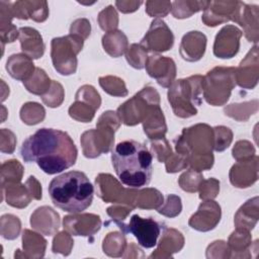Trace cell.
I'll return each mask as SVG.
<instances>
[{"instance_id": "obj_1", "label": "cell", "mask_w": 259, "mask_h": 259, "mask_svg": "<svg viewBox=\"0 0 259 259\" xmlns=\"http://www.w3.org/2000/svg\"><path fill=\"white\" fill-rule=\"evenodd\" d=\"M20 154L24 162H35L45 173L57 174L76 163L78 151L67 133L42 127L22 143Z\"/></svg>"}, {"instance_id": "obj_2", "label": "cell", "mask_w": 259, "mask_h": 259, "mask_svg": "<svg viewBox=\"0 0 259 259\" xmlns=\"http://www.w3.org/2000/svg\"><path fill=\"white\" fill-rule=\"evenodd\" d=\"M111 162L120 182L130 188H141L150 183L153 157L146 145L133 140L120 142L112 150Z\"/></svg>"}, {"instance_id": "obj_3", "label": "cell", "mask_w": 259, "mask_h": 259, "mask_svg": "<svg viewBox=\"0 0 259 259\" xmlns=\"http://www.w3.org/2000/svg\"><path fill=\"white\" fill-rule=\"evenodd\" d=\"M94 187L85 173L69 171L52 179L49 194L52 202L64 211L79 213L93 200Z\"/></svg>"}, {"instance_id": "obj_4", "label": "cell", "mask_w": 259, "mask_h": 259, "mask_svg": "<svg viewBox=\"0 0 259 259\" xmlns=\"http://www.w3.org/2000/svg\"><path fill=\"white\" fill-rule=\"evenodd\" d=\"M202 76L195 75L187 79L174 81L168 90V100L176 116L187 118L197 113L195 105H200Z\"/></svg>"}, {"instance_id": "obj_5", "label": "cell", "mask_w": 259, "mask_h": 259, "mask_svg": "<svg viewBox=\"0 0 259 259\" xmlns=\"http://www.w3.org/2000/svg\"><path fill=\"white\" fill-rule=\"evenodd\" d=\"M113 111L103 112L97 122V130L85 132L81 137L84 156L96 158L107 153L114 142V132L119 127V118Z\"/></svg>"}, {"instance_id": "obj_6", "label": "cell", "mask_w": 259, "mask_h": 259, "mask_svg": "<svg viewBox=\"0 0 259 259\" xmlns=\"http://www.w3.org/2000/svg\"><path fill=\"white\" fill-rule=\"evenodd\" d=\"M236 86V68L215 67L202 77L201 90L205 101L213 106L224 105Z\"/></svg>"}, {"instance_id": "obj_7", "label": "cell", "mask_w": 259, "mask_h": 259, "mask_svg": "<svg viewBox=\"0 0 259 259\" xmlns=\"http://www.w3.org/2000/svg\"><path fill=\"white\" fill-rule=\"evenodd\" d=\"M84 39L74 33L52 40V61L54 68L61 75H71L77 69V54L83 48Z\"/></svg>"}, {"instance_id": "obj_8", "label": "cell", "mask_w": 259, "mask_h": 259, "mask_svg": "<svg viewBox=\"0 0 259 259\" xmlns=\"http://www.w3.org/2000/svg\"><path fill=\"white\" fill-rule=\"evenodd\" d=\"M160 104L159 94L153 87H145L117 108V116L125 125L143 122L149 112Z\"/></svg>"}, {"instance_id": "obj_9", "label": "cell", "mask_w": 259, "mask_h": 259, "mask_svg": "<svg viewBox=\"0 0 259 259\" xmlns=\"http://www.w3.org/2000/svg\"><path fill=\"white\" fill-rule=\"evenodd\" d=\"M121 230L122 234H133L138 241V244L146 249L155 247L158 244V238L161 235L162 226L152 218H141L138 214L132 215L130 222L115 223Z\"/></svg>"}, {"instance_id": "obj_10", "label": "cell", "mask_w": 259, "mask_h": 259, "mask_svg": "<svg viewBox=\"0 0 259 259\" xmlns=\"http://www.w3.org/2000/svg\"><path fill=\"white\" fill-rule=\"evenodd\" d=\"M174 44V35L168 25L160 18L152 21L148 32L142 38L140 45L151 52L162 53L170 50Z\"/></svg>"}, {"instance_id": "obj_11", "label": "cell", "mask_w": 259, "mask_h": 259, "mask_svg": "<svg viewBox=\"0 0 259 259\" xmlns=\"http://www.w3.org/2000/svg\"><path fill=\"white\" fill-rule=\"evenodd\" d=\"M146 70L157 83L164 88L170 87L176 77V66L172 59L160 55H152L147 58Z\"/></svg>"}, {"instance_id": "obj_12", "label": "cell", "mask_w": 259, "mask_h": 259, "mask_svg": "<svg viewBox=\"0 0 259 259\" xmlns=\"http://www.w3.org/2000/svg\"><path fill=\"white\" fill-rule=\"evenodd\" d=\"M239 8V1H209L201 19L207 26H215L229 20L236 22Z\"/></svg>"}, {"instance_id": "obj_13", "label": "cell", "mask_w": 259, "mask_h": 259, "mask_svg": "<svg viewBox=\"0 0 259 259\" xmlns=\"http://www.w3.org/2000/svg\"><path fill=\"white\" fill-rule=\"evenodd\" d=\"M242 31L235 25L224 26L215 36L213 54L221 59H231L236 56L240 49Z\"/></svg>"}, {"instance_id": "obj_14", "label": "cell", "mask_w": 259, "mask_h": 259, "mask_svg": "<svg viewBox=\"0 0 259 259\" xmlns=\"http://www.w3.org/2000/svg\"><path fill=\"white\" fill-rule=\"evenodd\" d=\"M221 220V207L212 200L202 202L197 211L190 218L189 226L200 232H207L215 228Z\"/></svg>"}, {"instance_id": "obj_15", "label": "cell", "mask_w": 259, "mask_h": 259, "mask_svg": "<svg viewBox=\"0 0 259 259\" xmlns=\"http://www.w3.org/2000/svg\"><path fill=\"white\" fill-rule=\"evenodd\" d=\"M257 46L253 47L246 58L236 68V83L242 88L253 89L258 82Z\"/></svg>"}, {"instance_id": "obj_16", "label": "cell", "mask_w": 259, "mask_h": 259, "mask_svg": "<svg viewBox=\"0 0 259 259\" xmlns=\"http://www.w3.org/2000/svg\"><path fill=\"white\" fill-rule=\"evenodd\" d=\"M258 157L253 156L250 159L244 161H238L234 165L230 172V180L233 185L239 187L240 182L241 188H246L252 185L258 178Z\"/></svg>"}, {"instance_id": "obj_17", "label": "cell", "mask_w": 259, "mask_h": 259, "mask_svg": "<svg viewBox=\"0 0 259 259\" xmlns=\"http://www.w3.org/2000/svg\"><path fill=\"white\" fill-rule=\"evenodd\" d=\"M206 36L197 30H192L183 35L179 53L183 60L196 62L200 60L205 52Z\"/></svg>"}, {"instance_id": "obj_18", "label": "cell", "mask_w": 259, "mask_h": 259, "mask_svg": "<svg viewBox=\"0 0 259 259\" xmlns=\"http://www.w3.org/2000/svg\"><path fill=\"white\" fill-rule=\"evenodd\" d=\"M11 11L14 17L19 19L31 18L42 22L48 18L49 9L46 1H16L11 2Z\"/></svg>"}, {"instance_id": "obj_19", "label": "cell", "mask_w": 259, "mask_h": 259, "mask_svg": "<svg viewBox=\"0 0 259 259\" xmlns=\"http://www.w3.org/2000/svg\"><path fill=\"white\" fill-rule=\"evenodd\" d=\"M96 192L105 202H120V198L125 199L126 190L119 182L109 174H99L95 180Z\"/></svg>"}, {"instance_id": "obj_20", "label": "cell", "mask_w": 259, "mask_h": 259, "mask_svg": "<svg viewBox=\"0 0 259 259\" xmlns=\"http://www.w3.org/2000/svg\"><path fill=\"white\" fill-rule=\"evenodd\" d=\"M20 47L24 55L31 59H39L45 53V44L40 33L31 27L19 28Z\"/></svg>"}, {"instance_id": "obj_21", "label": "cell", "mask_w": 259, "mask_h": 259, "mask_svg": "<svg viewBox=\"0 0 259 259\" xmlns=\"http://www.w3.org/2000/svg\"><path fill=\"white\" fill-rule=\"evenodd\" d=\"M236 22L245 29V36L249 41L258 40V7L240 2Z\"/></svg>"}, {"instance_id": "obj_22", "label": "cell", "mask_w": 259, "mask_h": 259, "mask_svg": "<svg viewBox=\"0 0 259 259\" xmlns=\"http://www.w3.org/2000/svg\"><path fill=\"white\" fill-rule=\"evenodd\" d=\"M6 70L12 78L21 80L22 82L28 80L29 76L33 75V71H35L31 58L23 54L10 56L6 63Z\"/></svg>"}, {"instance_id": "obj_23", "label": "cell", "mask_w": 259, "mask_h": 259, "mask_svg": "<svg viewBox=\"0 0 259 259\" xmlns=\"http://www.w3.org/2000/svg\"><path fill=\"white\" fill-rule=\"evenodd\" d=\"M144 132L151 140H160L165 138L167 126L165 117L160 105L155 106L143 121Z\"/></svg>"}, {"instance_id": "obj_24", "label": "cell", "mask_w": 259, "mask_h": 259, "mask_svg": "<svg viewBox=\"0 0 259 259\" xmlns=\"http://www.w3.org/2000/svg\"><path fill=\"white\" fill-rule=\"evenodd\" d=\"M102 46L109 56L117 58L127 50V37L120 30H111L102 36Z\"/></svg>"}, {"instance_id": "obj_25", "label": "cell", "mask_w": 259, "mask_h": 259, "mask_svg": "<svg viewBox=\"0 0 259 259\" xmlns=\"http://www.w3.org/2000/svg\"><path fill=\"white\" fill-rule=\"evenodd\" d=\"M90 101H94L97 103H101L100 97L89 99ZM88 99H85L80 94H76V102L71 105L69 108V114L72 118H75L77 120L83 121V122H89L95 113L96 108L92 106L91 104H88Z\"/></svg>"}, {"instance_id": "obj_26", "label": "cell", "mask_w": 259, "mask_h": 259, "mask_svg": "<svg viewBox=\"0 0 259 259\" xmlns=\"http://www.w3.org/2000/svg\"><path fill=\"white\" fill-rule=\"evenodd\" d=\"M23 85L30 93L42 96L45 92L49 91L52 84L46 72L40 68H35L33 75L28 80L24 81Z\"/></svg>"}, {"instance_id": "obj_27", "label": "cell", "mask_w": 259, "mask_h": 259, "mask_svg": "<svg viewBox=\"0 0 259 259\" xmlns=\"http://www.w3.org/2000/svg\"><path fill=\"white\" fill-rule=\"evenodd\" d=\"M209 1H175L171 3L172 14L175 18H187L193 13L204 10Z\"/></svg>"}, {"instance_id": "obj_28", "label": "cell", "mask_w": 259, "mask_h": 259, "mask_svg": "<svg viewBox=\"0 0 259 259\" xmlns=\"http://www.w3.org/2000/svg\"><path fill=\"white\" fill-rule=\"evenodd\" d=\"M125 246V239L123 234L117 232L109 233L103 241V252L108 256L117 257L120 256Z\"/></svg>"}, {"instance_id": "obj_29", "label": "cell", "mask_w": 259, "mask_h": 259, "mask_svg": "<svg viewBox=\"0 0 259 259\" xmlns=\"http://www.w3.org/2000/svg\"><path fill=\"white\" fill-rule=\"evenodd\" d=\"M99 84L102 87V89L113 96H125L127 95V90L125 87V84L122 79L112 76H106V77H100L99 78Z\"/></svg>"}, {"instance_id": "obj_30", "label": "cell", "mask_w": 259, "mask_h": 259, "mask_svg": "<svg viewBox=\"0 0 259 259\" xmlns=\"http://www.w3.org/2000/svg\"><path fill=\"white\" fill-rule=\"evenodd\" d=\"M125 58L132 67L141 70L145 67L148 58L147 51L140 44H133L130 48H127Z\"/></svg>"}, {"instance_id": "obj_31", "label": "cell", "mask_w": 259, "mask_h": 259, "mask_svg": "<svg viewBox=\"0 0 259 259\" xmlns=\"http://www.w3.org/2000/svg\"><path fill=\"white\" fill-rule=\"evenodd\" d=\"M251 243V237L249 231L242 228H237V230L231 235L229 239V246L232 251L242 252L246 251Z\"/></svg>"}, {"instance_id": "obj_32", "label": "cell", "mask_w": 259, "mask_h": 259, "mask_svg": "<svg viewBox=\"0 0 259 259\" xmlns=\"http://www.w3.org/2000/svg\"><path fill=\"white\" fill-rule=\"evenodd\" d=\"M213 131V149L218 152L226 150L233 139V134L229 127L220 125L212 128Z\"/></svg>"}, {"instance_id": "obj_33", "label": "cell", "mask_w": 259, "mask_h": 259, "mask_svg": "<svg viewBox=\"0 0 259 259\" xmlns=\"http://www.w3.org/2000/svg\"><path fill=\"white\" fill-rule=\"evenodd\" d=\"M42 101L50 107H58L64 100L63 86L57 81H53L49 91L41 96Z\"/></svg>"}, {"instance_id": "obj_34", "label": "cell", "mask_w": 259, "mask_h": 259, "mask_svg": "<svg viewBox=\"0 0 259 259\" xmlns=\"http://www.w3.org/2000/svg\"><path fill=\"white\" fill-rule=\"evenodd\" d=\"M202 180L203 177L200 173L194 172V170H188L180 176L179 184L183 190L188 192H194L198 190Z\"/></svg>"}, {"instance_id": "obj_35", "label": "cell", "mask_w": 259, "mask_h": 259, "mask_svg": "<svg viewBox=\"0 0 259 259\" xmlns=\"http://www.w3.org/2000/svg\"><path fill=\"white\" fill-rule=\"evenodd\" d=\"M98 23L103 30L111 31L118 25V17L116 11L111 5L102 10L98 15Z\"/></svg>"}, {"instance_id": "obj_36", "label": "cell", "mask_w": 259, "mask_h": 259, "mask_svg": "<svg viewBox=\"0 0 259 259\" xmlns=\"http://www.w3.org/2000/svg\"><path fill=\"white\" fill-rule=\"evenodd\" d=\"M181 208H182V205H181L180 197L174 194H169L167 196L165 204H162V206L158 207L157 210L159 213L163 215L174 218L180 213Z\"/></svg>"}, {"instance_id": "obj_37", "label": "cell", "mask_w": 259, "mask_h": 259, "mask_svg": "<svg viewBox=\"0 0 259 259\" xmlns=\"http://www.w3.org/2000/svg\"><path fill=\"white\" fill-rule=\"evenodd\" d=\"M152 152L156 155L159 162H165L171 156V148L165 138L160 140H154L152 142Z\"/></svg>"}, {"instance_id": "obj_38", "label": "cell", "mask_w": 259, "mask_h": 259, "mask_svg": "<svg viewBox=\"0 0 259 259\" xmlns=\"http://www.w3.org/2000/svg\"><path fill=\"white\" fill-rule=\"evenodd\" d=\"M171 10V2H156V1H147L146 2V12L154 16H166Z\"/></svg>"}, {"instance_id": "obj_39", "label": "cell", "mask_w": 259, "mask_h": 259, "mask_svg": "<svg viewBox=\"0 0 259 259\" xmlns=\"http://www.w3.org/2000/svg\"><path fill=\"white\" fill-rule=\"evenodd\" d=\"M244 153V160L250 159L255 156V149L254 147L247 141H239L233 149V157L237 161L242 160V156Z\"/></svg>"}, {"instance_id": "obj_40", "label": "cell", "mask_w": 259, "mask_h": 259, "mask_svg": "<svg viewBox=\"0 0 259 259\" xmlns=\"http://www.w3.org/2000/svg\"><path fill=\"white\" fill-rule=\"evenodd\" d=\"M187 165V157L180 155L178 153L176 155L171 154V156L166 160V171L168 173H175L186 168Z\"/></svg>"}, {"instance_id": "obj_41", "label": "cell", "mask_w": 259, "mask_h": 259, "mask_svg": "<svg viewBox=\"0 0 259 259\" xmlns=\"http://www.w3.org/2000/svg\"><path fill=\"white\" fill-rule=\"evenodd\" d=\"M210 179L201 181L198 188L200 189V194H199L200 199H210V198H214L218 195V192L220 190V182L214 179L211 184V187H209Z\"/></svg>"}, {"instance_id": "obj_42", "label": "cell", "mask_w": 259, "mask_h": 259, "mask_svg": "<svg viewBox=\"0 0 259 259\" xmlns=\"http://www.w3.org/2000/svg\"><path fill=\"white\" fill-rule=\"evenodd\" d=\"M90 29H91L90 22L87 19L82 18V19H77L72 23L70 32L74 34H78L83 39H85L90 34Z\"/></svg>"}, {"instance_id": "obj_43", "label": "cell", "mask_w": 259, "mask_h": 259, "mask_svg": "<svg viewBox=\"0 0 259 259\" xmlns=\"http://www.w3.org/2000/svg\"><path fill=\"white\" fill-rule=\"evenodd\" d=\"M71 239L70 235L67 234L66 232L60 233L56 238L54 239V244H53V252L54 253H62L63 255H68L71 251V246H67L66 244L64 245L63 243L66 242L67 240Z\"/></svg>"}, {"instance_id": "obj_44", "label": "cell", "mask_w": 259, "mask_h": 259, "mask_svg": "<svg viewBox=\"0 0 259 259\" xmlns=\"http://www.w3.org/2000/svg\"><path fill=\"white\" fill-rule=\"evenodd\" d=\"M142 1L134 2V1H116L115 5L117 9L123 13H128V12H134L137 9H139V6L142 4Z\"/></svg>"}, {"instance_id": "obj_45", "label": "cell", "mask_w": 259, "mask_h": 259, "mask_svg": "<svg viewBox=\"0 0 259 259\" xmlns=\"http://www.w3.org/2000/svg\"><path fill=\"white\" fill-rule=\"evenodd\" d=\"M26 184L29 186L28 190L34 199H40L41 198V187L37 180L33 176H30L29 179L26 181Z\"/></svg>"}]
</instances>
